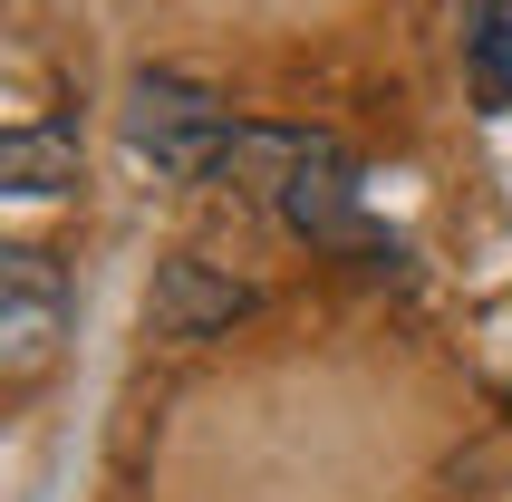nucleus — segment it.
Wrapping results in <instances>:
<instances>
[{"mask_svg":"<svg viewBox=\"0 0 512 502\" xmlns=\"http://www.w3.org/2000/svg\"><path fill=\"white\" fill-rule=\"evenodd\" d=\"M232 136H242V116H232L213 87H194V78H136L126 87V145H136L155 174H174V184H213Z\"/></svg>","mask_w":512,"mask_h":502,"instance_id":"nucleus-1","label":"nucleus"},{"mask_svg":"<svg viewBox=\"0 0 512 502\" xmlns=\"http://www.w3.org/2000/svg\"><path fill=\"white\" fill-rule=\"evenodd\" d=\"M58 338H68V271H58L49 251L10 242L0 251V377L10 387H39L58 358Z\"/></svg>","mask_w":512,"mask_h":502,"instance_id":"nucleus-2","label":"nucleus"},{"mask_svg":"<svg viewBox=\"0 0 512 502\" xmlns=\"http://www.w3.org/2000/svg\"><path fill=\"white\" fill-rule=\"evenodd\" d=\"M300 242H329V251H377V232H368V213H358V165H348L329 136H310L300 145V165H290V184H281V203H271Z\"/></svg>","mask_w":512,"mask_h":502,"instance_id":"nucleus-3","label":"nucleus"},{"mask_svg":"<svg viewBox=\"0 0 512 502\" xmlns=\"http://www.w3.org/2000/svg\"><path fill=\"white\" fill-rule=\"evenodd\" d=\"M155 338H213V329H232L242 309H252V280H232V271H213V261H194V251H174L165 271H155Z\"/></svg>","mask_w":512,"mask_h":502,"instance_id":"nucleus-4","label":"nucleus"},{"mask_svg":"<svg viewBox=\"0 0 512 502\" xmlns=\"http://www.w3.org/2000/svg\"><path fill=\"white\" fill-rule=\"evenodd\" d=\"M78 184V136L68 126H10L0 136V194H20V203H49Z\"/></svg>","mask_w":512,"mask_h":502,"instance_id":"nucleus-5","label":"nucleus"},{"mask_svg":"<svg viewBox=\"0 0 512 502\" xmlns=\"http://www.w3.org/2000/svg\"><path fill=\"white\" fill-rule=\"evenodd\" d=\"M300 145H310V136H290V126H242L213 184H232V194H271V203H281L290 165H300Z\"/></svg>","mask_w":512,"mask_h":502,"instance_id":"nucleus-6","label":"nucleus"},{"mask_svg":"<svg viewBox=\"0 0 512 502\" xmlns=\"http://www.w3.org/2000/svg\"><path fill=\"white\" fill-rule=\"evenodd\" d=\"M464 68H474V97H484V107H512V0H474Z\"/></svg>","mask_w":512,"mask_h":502,"instance_id":"nucleus-7","label":"nucleus"}]
</instances>
